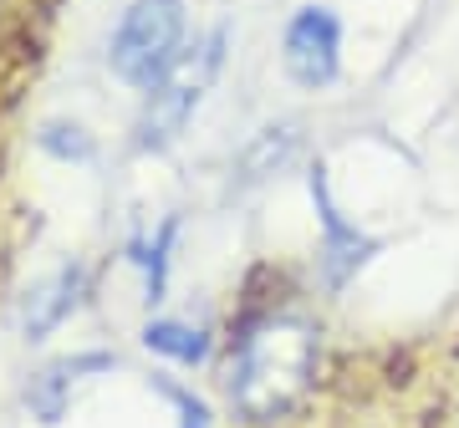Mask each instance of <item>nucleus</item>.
<instances>
[{"mask_svg": "<svg viewBox=\"0 0 459 428\" xmlns=\"http://www.w3.org/2000/svg\"><path fill=\"white\" fill-rule=\"evenodd\" d=\"M316 352L322 337L307 316L276 312L261 316L255 327H246V337L230 352V408L246 424H276L307 398L316 378Z\"/></svg>", "mask_w": 459, "mask_h": 428, "instance_id": "1", "label": "nucleus"}, {"mask_svg": "<svg viewBox=\"0 0 459 428\" xmlns=\"http://www.w3.org/2000/svg\"><path fill=\"white\" fill-rule=\"evenodd\" d=\"M220 62H225V31H220V26H214L210 36H199L195 47L179 51V62L148 87V102H143V113H138V128H133L138 133V149L159 153L189 128V117H195V107L204 102Z\"/></svg>", "mask_w": 459, "mask_h": 428, "instance_id": "2", "label": "nucleus"}, {"mask_svg": "<svg viewBox=\"0 0 459 428\" xmlns=\"http://www.w3.org/2000/svg\"><path fill=\"white\" fill-rule=\"evenodd\" d=\"M184 51V0H133L117 21L108 62L128 87L148 92Z\"/></svg>", "mask_w": 459, "mask_h": 428, "instance_id": "3", "label": "nucleus"}, {"mask_svg": "<svg viewBox=\"0 0 459 428\" xmlns=\"http://www.w3.org/2000/svg\"><path fill=\"white\" fill-rule=\"evenodd\" d=\"M281 62L296 87H327L342 72V21L327 5H301L286 21V41H281Z\"/></svg>", "mask_w": 459, "mask_h": 428, "instance_id": "4", "label": "nucleus"}, {"mask_svg": "<svg viewBox=\"0 0 459 428\" xmlns=\"http://www.w3.org/2000/svg\"><path fill=\"white\" fill-rule=\"evenodd\" d=\"M82 296H87V265L82 261L62 265L56 276H47L41 286H31V291H26V306H21V331H26L31 342L51 337L66 316L82 306Z\"/></svg>", "mask_w": 459, "mask_h": 428, "instance_id": "5", "label": "nucleus"}, {"mask_svg": "<svg viewBox=\"0 0 459 428\" xmlns=\"http://www.w3.org/2000/svg\"><path fill=\"white\" fill-rule=\"evenodd\" d=\"M108 367H113V357H102V352H82V357H72V363H56L51 372L36 378L26 403H31V413L41 424H56V418L72 408V393L87 382V372H108Z\"/></svg>", "mask_w": 459, "mask_h": 428, "instance_id": "6", "label": "nucleus"}, {"mask_svg": "<svg viewBox=\"0 0 459 428\" xmlns=\"http://www.w3.org/2000/svg\"><path fill=\"white\" fill-rule=\"evenodd\" d=\"M312 199H316V214H322V230H327V265H332V280H347V270H358L362 265V235L352 230L342 219V210L332 204L327 184L312 179Z\"/></svg>", "mask_w": 459, "mask_h": 428, "instance_id": "7", "label": "nucleus"}, {"mask_svg": "<svg viewBox=\"0 0 459 428\" xmlns=\"http://www.w3.org/2000/svg\"><path fill=\"white\" fill-rule=\"evenodd\" d=\"M143 347L148 352H159L169 363L179 367H199L204 363V352H210V337L189 321H174V316H159V321H148L143 327Z\"/></svg>", "mask_w": 459, "mask_h": 428, "instance_id": "8", "label": "nucleus"}, {"mask_svg": "<svg viewBox=\"0 0 459 428\" xmlns=\"http://www.w3.org/2000/svg\"><path fill=\"white\" fill-rule=\"evenodd\" d=\"M36 143L56 164H92V153H98L92 138H87V128H77V123H47V128L36 133Z\"/></svg>", "mask_w": 459, "mask_h": 428, "instance_id": "9", "label": "nucleus"}, {"mask_svg": "<svg viewBox=\"0 0 459 428\" xmlns=\"http://www.w3.org/2000/svg\"><path fill=\"white\" fill-rule=\"evenodd\" d=\"M169 245H174V225L143 240V245H133V261L143 265V296L148 301H164V280H169Z\"/></svg>", "mask_w": 459, "mask_h": 428, "instance_id": "10", "label": "nucleus"}]
</instances>
